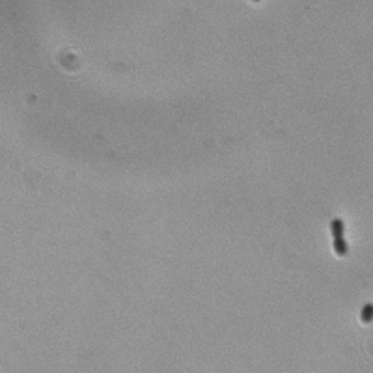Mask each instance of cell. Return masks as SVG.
Returning a JSON list of instances; mask_svg holds the SVG:
<instances>
[{
    "instance_id": "1",
    "label": "cell",
    "mask_w": 373,
    "mask_h": 373,
    "mask_svg": "<svg viewBox=\"0 0 373 373\" xmlns=\"http://www.w3.org/2000/svg\"><path fill=\"white\" fill-rule=\"evenodd\" d=\"M334 252H336L338 256H347L349 245H347L345 237H336V239H334Z\"/></svg>"
},
{
    "instance_id": "4",
    "label": "cell",
    "mask_w": 373,
    "mask_h": 373,
    "mask_svg": "<svg viewBox=\"0 0 373 373\" xmlns=\"http://www.w3.org/2000/svg\"><path fill=\"white\" fill-rule=\"evenodd\" d=\"M254 2H259V0H254Z\"/></svg>"
},
{
    "instance_id": "2",
    "label": "cell",
    "mask_w": 373,
    "mask_h": 373,
    "mask_svg": "<svg viewBox=\"0 0 373 373\" xmlns=\"http://www.w3.org/2000/svg\"><path fill=\"white\" fill-rule=\"evenodd\" d=\"M331 232H332V237L336 239V237H343V232H345V224L341 218H334L331 222Z\"/></svg>"
},
{
    "instance_id": "3",
    "label": "cell",
    "mask_w": 373,
    "mask_h": 373,
    "mask_svg": "<svg viewBox=\"0 0 373 373\" xmlns=\"http://www.w3.org/2000/svg\"><path fill=\"white\" fill-rule=\"evenodd\" d=\"M360 319H362V323H366V325L373 321V304H372V302L364 304L362 312H360Z\"/></svg>"
}]
</instances>
